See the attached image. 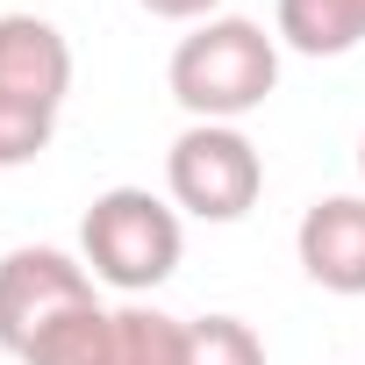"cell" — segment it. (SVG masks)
Listing matches in <instances>:
<instances>
[{"label": "cell", "instance_id": "obj_5", "mask_svg": "<svg viewBox=\"0 0 365 365\" xmlns=\"http://www.w3.org/2000/svg\"><path fill=\"white\" fill-rule=\"evenodd\" d=\"M294 258L322 294L358 301L365 294V194H322L308 201L301 230H294Z\"/></svg>", "mask_w": 365, "mask_h": 365}, {"label": "cell", "instance_id": "obj_6", "mask_svg": "<svg viewBox=\"0 0 365 365\" xmlns=\"http://www.w3.org/2000/svg\"><path fill=\"white\" fill-rule=\"evenodd\" d=\"M0 93L8 101H29V108H65L72 93V43L58 22L43 15H0Z\"/></svg>", "mask_w": 365, "mask_h": 365}, {"label": "cell", "instance_id": "obj_13", "mask_svg": "<svg viewBox=\"0 0 365 365\" xmlns=\"http://www.w3.org/2000/svg\"><path fill=\"white\" fill-rule=\"evenodd\" d=\"M358 179H365V136H358Z\"/></svg>", "mask_w": 365, "mask_h": 365}, {"label": "cell", "instance_id": "obj_9", "mask_svg": "<svg viewBox=\"0 0 365 365\" xmlns=\"http://www.w3.org/2000/svg\"><path fill=\"white\" fill-rule=\"evenodd\" d=\"M115 365H187V315H165L150 301L115 308Z\"/></svg>", "mask_w": 365, "mask_h": 365}, {"label": "cell", "instance_id": "obj_3", "mask_svg": "<svg viewBox=\"0 0 365 365\" xmlns=\"http://www.w3.org/2000/svg\"><path fill=\"white\" fill-rule=\"evenodd\" d=\"M265 194V150L237 122H187L165 150V201L194 222H244Z\"/></svg>", "mask_w": 365, "mask_h": 365}, {"label": "cell", "instance_id": "obj_7", "mask_svg": "<svg viewBox=\"0 0 365 365\" xmlns=\"http://www.w3.org/2000/svg\"><path fill=\"white\" fill-rule=\"evenodd\" d=\"M272 36L301 58H344L365 43V15H358V0H279Z\"/></svg>", "mask_w": 365, "mask_h": 365}, {"label": "cell", "instance_id": "obj_12", "mask_svg": "<svg viewBox=\"0 0 365 365\" xmlns=\"http://www.w3.org/2000/svg\"><path fill=\"white\" fill-rule=\"evenodd\" d=\"M143 15H158V22H208L222 0H136Z\"/></svg>", "mask_w": 365, "mask_h": 365}, {"label": "cell", "instance_id": "obj_8", "mask_svg": "<svg viewBox=\"0 0 365 365\" xmlns=\"http://www.w3.org/2000/svg\"><path fill=\"white\" fill-rule=\"evenodd\" d=\"M22 365H115V308L93 301V308H72L65 322H51Z\"/></svg>", "mask_w": 365, "mask_h": 365}, {"label": "cell", "instance_id": "obj_14", "mask_svg": "<svg viewBox=\"0 0 365 365\" xmlns=\"http://www.w3.org/2000/svg\"><path fill=\"white\" fill-rule=\"evenodd\" d=\"M358 15H365V0H358Z\"/></svg>", "mask_w": 365, "mask_h": 365}, {"label": "cell", "instance_id": "obj_11", "mask_svg": "<svg viewBox=\"0 0 365 365\" xmlns=\"http://www.w3.org/2000/svg\"><path fill=\"white\" fill-rule=\"evenodd\" d=\"M58 136V115L51 108H29V101H8L0 93V172H15V165H36Z\"/></svg>", "mask_w": 365, "mask_h": 365}, {"label": "cell", "instance_id": "obj_1", "mask_svg": "<svg viewBox=\"0 0 365 365\" xmlns=\"http://www.w3.org/2000/svg\"><path fill=\"white\" fill-rule=\"evenodd\" d=\"M165 86L194 122H244L279 86V36L251 15H208L172 43Z\"/></svg>", "mask_w": 365, "mask_h": 365}, {"label": "cell", "instance_id": "obj_4", "mask_svg": "<svg viewBox=\"0 0 365 365\" xmlns=\"http://www.w3.org/2000/svg\"><path fill=\"white\" fill-rule=\"evenodd\" d=\"M101 279L86 272L79 251H58V244H15L0 258V351H29L51 322H65L72 308H93Z\"/></svg>", "mask_w": 365, "mask_h": 365}, {"label": "cell", "instance_id": "obj_2", "mask_svg": "<svg viewBox=\"0 0 365 365\" xmlns=\"http://www.w3.org/2000/svg\"><path fill=\"white\" fill-rule=\"evenodd\" d=\"M179 251H187V230H179V208L150 187H108L86 201L79 215V258L101 287L143 301L179 272Z\"/></svg>", "mask_w": 365, "mask_h": 365}, {"label": "cell", "instance_id": "obj_10", "mask_svg": "<svg viewBox=\"0 0 365 365\" xmlns=\"http://www.w3.org/2000/svg\"><path fill=\"white\" fill-rule=\"evenodd\" d=\"M187 365H265V336L244 315H194L187 322Z\"/></svg>", "mask_w": 365, "mask_h": 365}]
</instances>
